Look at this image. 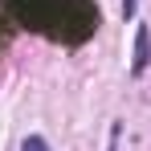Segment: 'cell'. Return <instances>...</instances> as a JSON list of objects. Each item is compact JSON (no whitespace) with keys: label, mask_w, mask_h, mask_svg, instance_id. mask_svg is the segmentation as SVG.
Segmentation results:
<instances>
[{"label":"cell","mask_w":151,"mask_h":151,"mask_svg":"<svg viewBox=\"0 0 151 151\" xmlns=\"http://www.w3.org/2000/svg\"><path fill=\"white\" fill-rule=\"evenodd\" d=\"M25 151H49V143H45L41 135H29V139H25Z\"/></svg>","instance_id":"7a4b0ae2"},{"label":"cell","mask_w":151,"mask_h":151,"mask_svg":"<svg viewBox=\"0 0 151 151\" xmlns=\"http://www.w3.org/2000/svg\"><path fill=\"white\" fill-rule=\"evenodd\" d=\"M119 135H123V127H110V151H119Z\"/></svg>","instance_id":"3957f363"},{"label":"cell","mask_w":151,"mask_h":151,"mask_svg":"<svg viewBox=\"0 0 151 151\" xmlns=\"http://www.w3.org/2000/svg\"><path fill=\"white\" fill-rule=\"evenodd\" d=\"M123 17H127V21L135 17V0H123Z\"/></svg>","instance_id":"277c9868"},{"label":"cell","mask_w":151,"mask_h":151,"mask_svg":"<svg viewBox=\"0 0 151 151\" xmlns=\"http://www.w3.org/2000/svg\"><path fill=\"white\" fill-rule=\"evenodd\" d=\"M147 65H151V29L139 25V29H135V57H131V74H135V78L147 74Z\"/></svg>","instance_id":"6da1fadb"}]
</instances>
